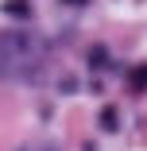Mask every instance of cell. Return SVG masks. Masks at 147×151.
Wrapping results in <instances>:
<instances>
[{
    "label": "cell",
    "instance_id": "1",
    "mask_svg": "<svg viewBox=\"0 0 147 151\" xmlns=\"http://www.w3.org/2000/svg\"><path fill=\"white\" fill-rule=\"evenodd\" d=\"M39 66V47L31 35L23 31H0V74L4 78H19L31 74Z\"/></svg>",
    "mask_w": 147,
    "mask_h": 151
},
{
    "label": "cell",
    "instance_id": "2",
    "mask_svg": "<svg viewBox=\"0 0 147 151\" xmlns=\"http://www.w3.org/2000/svg\"><path fill=\"white\" fill-rule=\"evenodd\" d=\"M8 16H16V19H27V16H31V4H27V0H8Z\"/></svg>",
    "mask_w": 147,
    "mask_h": 151
},
{
    "label": "cell",
    "instance_id": "3",
    "mask_svg": "<svg viewBox=\"0 0 147 151\" xmlns=\"http://www.w3.org/2000/svg\"><path fill=\"white\" fill-rule=\"evenodd\" d=\"M81 4H85V0H81Z\"/></svg>",
    "mask_w": 147,
    "mask_h": 151
}]
</instances>
